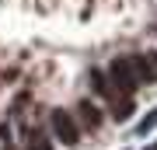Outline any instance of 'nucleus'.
<instances>
[{
    "mask_svg": "<svg viewBox=\"0 0 157 150\" xmlns=\"http://www.w3.org/2000/svg\"><path fill=\"white\" fill-rule=\"evenodd\" d=\"M108 77H112V87L122 98H133L136 87H143V80H140V73H136V67H133L129 56H115V60L108 63Z\"/></svg>",
    "mask_w": 157,
    "mask_h": 150,
    "instance_id": "obj_1",
    "label": "nucleus"
},
{
    "mask_svg": "<svg viewBox=\"0 0 157 150\" xmlns=\"http://www.w3.org/2000/svg\"><path fill=\"white\" fill-rule=\"evenodd\" d=\"M49 126H52V133H56V140H63V147H77L80 143V133H84V129H80L73 112H63V108L49 112Z\"/></svg>",
    "mask_w": 157,
    "mask_h": 150,
    "instance_id": "obj_2",
    "label": "nucleus"
},
{
    "mask_svg": "<svg viewBox=\"0 0 157 150\" xmlns=\"http://www.w3.org/2000/svg\"><path fill=\"white\" fill-rule=\"evenodd\" d=\"M73 115H77L80 129H87V133H98V129H101V122H105V115H101V108L94 105V101H80Z\"/></svg>",
    "mask_w": 157,
    "mask_h": 150,
    "instance_id": "obj_3",
    "label": "nucleus"
},
{
    "mask_svg": "<svg viewBox=\"0 0 157 150\" xmlns=\"http://www.w3.org/2000/svg\"><path fill=\"white\" fill-rule=\"evenodd\" d=\"M129 60H133V67H136V73H140V80H143V84H154V80H157L154 52H136V56H129Z\"/></svg>",
    "mask_w": 157,
    "mask_h": 150,
    "instance_id": "obj_4",
    "label": "nucleus"
},
{
    "mask_svg": "<svg viewBox=\"0 0 157 150\" xmlns=\"http://www.w3.org/2000/svg\"><path fill=\"white\" fill-rule=\"evenodd\" d=\"M25 150H52V143L39 129H25Z\"/></svg>",
    "mask_w": 157,
    "mask_h": 150,
    "instance_id": "obj_5",
    "label": "nucleus"
},
{
    "mask_svg": "<svg viewBox=\"0 0 157 150\" xmlns=\"http://www.w3.org/2000/svg\"><path fill=\"white\" fill-rule=\"evenodd\" d=\"M4 150H17V143H14L11 136H7V129H4Z\"/></svg>",
    "mask_w": 157,
    "mask_h": 150,
    "instance_id": "obj_6",
    "label": "nucleus"
},
{
    "mask_svg": "<svg viewBox=\"0 0 157 150\" xmlns=\"http://www.w3.org/2000/svg\"><path fill=\"white\" fill-rule=\"evenodd\" d=\"M154 63H157V56H154Z\"/></svg>",
    "mask_w": 157,
    "mask_h": 150,
    "instance_id": "obj_7",
    "label": "nucleus"
},
{
    "mask_svg": "<svg viewBox=\"0 0 157 150\" xmlns=\"http://www.w3.org/2000/svg\"><path fill=\"white\" fill-rule=\"evenodd\" d=\"M150 150H157V147H150Z\"/></svg>",
    "mask_w": 157,
    "mask_h": 150,
    "instance_id": "obj_8",
    "label": "nucleus"
}]
</instances>
